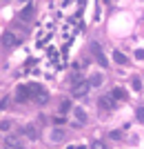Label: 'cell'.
<instances>
[{
	"label": "cell",
	"mask_w": 144,
	"mask_h": 149,
	"mask_svg": "<svg viewBox=\"0 0 144 149\" xmlns=\"http://www.w3.org/2000/svg\"><path fill=\"white\" fill-rule=\"evenodd\" d=\"M91 51L95 54V60L100 62L102 67H109V60L104 58V54H102V47H100V42H95V40H91Z\"/></svg>",
	"instance_id": "obj_3"
},
{
	"label": "cell",
	"mask_w": 144,
	"mask_h": 149,
	"mask_svg": "<svg viewBox=\"0 0 144 149\" xmlns=\"http://www.w3.org/2000/svg\"><path fill=\"white\" fill-rule=\"evenodd\" d=\"M89 89H91V82H89V80H82V78H80V80L73 82L71 93H73L75 98H82V96H87V93H89Z\"/></svg>",
	"instance_id": "obj_1"
},
{
	"label": "cell",
	"mask_w": 144,
	"mask_h": 149,
	"mask_svg": "<svg viewBox=\"0 0 144 149\" xmlns=\"http://www.w3.org/2000/svg\"><path fill=\"white\" fill-rule=\"evenodd\" d=\"M91 149H104V143H100V140H95V143L91 145Z\"/></svg>",
	"instance_id": "obj_17"
},
{
	"label": "cell",
	"mask_w": 144,
	"mask_h": 149,
	"mask_svg": "<svg viewBox=\"0 0 144 149\" xmlns=\"http://www.w3.org/2000/svg\"><path fill=\"white\" fill-rule=\"evenodd\" d=\"M11 127H13L11 120H2V123H0V131H9Z\"/></svg>",
	"instance_id": "obj_15"
},
{
	"label": "cell",
	"mask_w": 144,
	"mask_h": 149,
	"mask_svg": "<svg viewBox=\"0 0 144 149\" xmlns=\"http://www.w3.org/2000/svg\"><path fill=\"white\" fill-rule=\"evenodd\" d=\"M109 138H111V140H120V138H122V131H111Z\"/></svg>",
	"instance_id": "obj_16"
},
{
	"label": "cell",
	"mask_w": 144,
	"mask_h": 149,
	"mask_svg": "<svg viewBox=\"0 0 144 149\" xmlns=\"http://www.w3.org/2000/svg\"><path fill=\"white\" fill-rule=\"evenodd\" d=\"M22 134H25L29 140H38V129H36V125H27L25 129H22Z\"/></svg>",
	"instance_id": "obj_9"
},
{
	"label": "cell",
	"mask_w": 144,
	"mask_h": 149,
	"mask_svg": "<svg viewBox=\"0 0 144 149\" xmlns=\"http://www.w3.org/2000/svg\"><path fill=\"white\" fill-rule=\"evenodd\" d=\"M89 82H91V87H100L102 82H104V78H102L100 74H91V78H89Z\"/></svg>",
	"instance_id": "obj_11"
},
{
	"label": "cell",
	"mask_w": 144,
	"mask_h": 149,
	"mask_svg": "<svg viewBox=\"0 0 144 149\" xmlns=\"http://www.w3.org/2000/svg\"><path fill=\"white\" fill-rule=\"evenodd\" d=\"M135 58H138V60H144V49H135Z\"/></svg>",
	"instance_id": "obj_18"
},
{
	"label": "cell",
	"mask_w": 144,
	"mask_h": 149,
	"mask_svg": "<svg viewBox=\"0 0 144 149\" xmlns=\"http://www.w3.org/2000/svg\"><path fill=\"white\" fill-rule=\"evenodd\" d=\"M98 105H100L102 111H113V109L118 107V102H115V98H113V96H102V98L98 100Z\"/></svg>",
	"instance_id": "obj_2"
},
{
	"label": "cell",
	"mask_w": 144,
	"mask_h": 149,
	"mask_svg": "<svg viewBox=\"0 0 144 149\" xmlns=\"http://www.w3.org/2000/svg\"><path fill=\"white\" fill-rule=\"evenodd\" d=\"M73 118L78 120V125H87L89 116H87V111H84L82 107H73Z\"/></svg>",
	"instance_id": "obj_6"
},
{
	"label": "cell",
	"mask_w": 144,
	"mask_h": 149,
	"mask_svg": "<svg viewBox=\"0 0 144 149\" xmlns=\"http://www.w3.org/2000/svg\"><path fill=\"white\" fill-rule=\"evenodd\" d=\"M18 2H22V5H29V2H31V0H18Z\"/></svg>",
	"instance_id": "obj_22"
},
{
	"label": "cell",
	"mask_w": 144,
	"mask_h": 149,
	"mask_svg": "<svg viewBox=\"0 0 144 149\" xmlns=\"http://www.w3.org/2000/svg\"><path fill=\"white\" fill-rule=\"evenodd\" d=\"M111 96H113L115 100H124V98H126V91H124L122 87H115V89H113V93H111Z\"/></svg>",
	"instance_id": "obj_13"
},
{
	"label": "cell",
	"mask_w": 144,
	"mask_h": 149,
	"mask_svg": "<svg viewBox=\"0 0 144 149\" xmlns=\"http://www.w3.org/2000/svg\"><path fill=\"white\" fill-rule=\"evenodd\" d=\"M131 85H133V89H142V82H140L138 78H133V82H131Z\"/></svg>",
	"instance_id": "obj_21"
},
{
	"label": "cell",
	"mask_w": 144,
	"mask_h": 149,
	"mask_svg": "<svg viewBox=\"0 0 144 149\" xmlns=\"http://www.w3.org/2000/svg\"><path fill=\"white\" fill-rule=\"evenodd\" d=\"M29 98V85H18L16 87V100L18 102H25Z\"/></svg>",
	"instance_id": "obj_5"
},
{
	"label": "cell",
	"mask_w": 144,
	"mask_h": 149,
	"mask_svg": "<svg viewBox=\"0 0 144 149\" xmlns=\"http://www.w3.org/2000/svg\"><path fill=\"white\" fill-rule=\"evenodd\" d=\"M138 120H140V123H144V107H140V109H138Z\"/></svg>",
	"instance_id": "obj_19"
},
{
	"label": "cell",
	"mask_w": 144,
	"mask_h": 149,
	"mask_svg": "<svg viewBox=\"0 0 144 149\" xmlns=\"http://www.w3.org/2000/svg\"><path fill=\"white\" fill-rule=\"evenodd\" d=\"M47 100H49V96H47V93H40V98H38V102H40V105H44Z\"/></svg>",
	"instance_id": "obj_20"
},
{
	"label": "cell",
	"mask_w": 144,
	"mask_h": 149,
	"mask_svg": "<svg viewBox=\"0 0 144 149\" xmlns=\"http://www.w3.org/2000/svg\"><path fill=\"white\" fill-rule=\"evenodd\" d=\"M0 40H2V45H5V47H16V45L20 42V40H18V36H16V33H11V31H5Z\"/></svg>",
	"instance_id": "obj_4"
},
{
	"label": "cell",
	"mask_w": 144,
	"mask_h": 149,
	"mask_svg": "<svg viewBox=\"0 0 144 149\" xmlns=\"http://www.w3.org/2000/svg\"><path fill=\"white\" fill-rule=\"evenodd\" d=\"M5 145H7V147H11V149H22V140H20V136H7Z\"/></svg>",
	"instance_id": "obj_7"
},
{
	"label": "cell",
	"mask_w": 144,
	"mask_h": 149,
	"mask_svg": "<svg viewBox=\"0 0 144 149\" xmlns=\"http://www.w3.org/2000/svg\"><path fill=\"white\" fill-rule=\"evenodd\" d=\"M64 138H67V134H64L62 129H53L51 131V140H53V143H60V140H64Z\"/></svg>",
	"instance_id": "obj_10"
},
{
	"label": "cell",
	"mask_w": 144,
	"mask_h": 149,
	"mask_svg": "<svg viewBox=\"0 0 144 149\" xmlns=\"http://www.w3.org/2000/svg\"><path fill=\"white\" fill-rule=\"evenodd\" d=\"M67 111H71V102L69 100H62L60 102V113H67Z\"/></svg>",
	"instance_id": "obj_14"
},
{
	"label": "cell",
	"mask_w": 144,
	"mask_h": 149,
	"mask_svg": "<svg viewBox=\"0 0 144 149\" xmlns=\"http://www.w3.org/2000/svg\"><path fill=\"white\" fill-rule=\"evenodd\" d=\"M104 2H109V0H104Z\"/></svg>",
	"instance_id": "obj_23"
},
{
	"label": "cell",
	"mask_w": 144,
	"mask_h": 149,
	"mask_svg": "<svg viewBox=\"0 0 144 149\" xmlns=\"http://www.w3.org/2000/svg\"><path fill=\"white\" fill-rule=\"evenodd\" d=\"M33 18V5H25L20 9V20H31Z\"/></svg>",
	"instance_id": "obj_8"
},
{
	"label": "cell",
	"mask_w": 144,
	"mask_h": 149,
	"mask_svg": "<svg viewBox=\"0 0 144 149\" xmlns=\"http://www.w3.org/2000/svg\"><path fill=\"white\" fill-rule=\"evenodd\" d=\"M113 60L118 62V65H126V56H124V54H122L120 49H115V51H113Z\"/></svg>",
	"instance_id": "obj_12"
}]
</instances>
